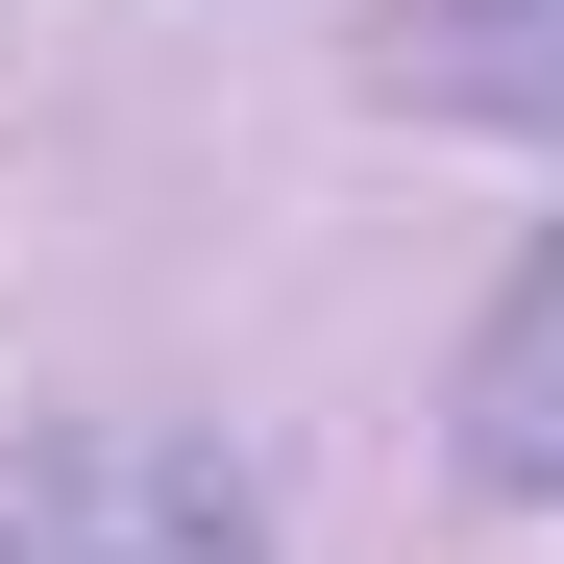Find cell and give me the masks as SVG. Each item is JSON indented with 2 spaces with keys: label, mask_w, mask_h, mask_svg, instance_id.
<instances>
[{
  "label": "cell",
  "mask_w": 564,
  "mask_h": 564,
  "mask_svg": "<svg viewBox=\"0 0 564 564\" xmlns=\"http://www.w3.org/2000/svg\"><path fill=\"white\" fill-rule=\"evenodd\" d=\"M0 564H246V491L172 442H74L25 516H0Z\"/></svg>",
  "instance_id": "1"
},
{
  "label": "cell",
  "mask_w": 564,
  "mask_h": 564,
  "mask_svg": "<svg viewBox=\"0 0 564 564\" xmlns=\"http://www.w3.org/2000/svg\"><path fill=\"white\" fill-rule=\"evenodd\" d=\"M466 466H491V491H564V246L516 270L491 368H466Z\"/></svg>",
  "instance_id": "2"
},
{
  "label": "cell",
  "mask_w": 564,
  "mask_h": 564,
  "mask_svg": "<svg viewBox=\"0 0 564 564\" xmlns=\"http://www.w3.org/2000/svg\"><path fill=\"white\" fill-rule=\"evenodd\" d=\"M417 99H466V123H564V0H417Z\"/></svg>",
  "instance_id": "3"
}]
</instances>
